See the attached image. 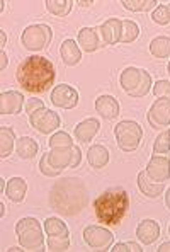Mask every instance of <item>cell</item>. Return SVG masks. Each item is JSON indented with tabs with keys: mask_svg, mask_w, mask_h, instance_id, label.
Returning a JSON list of instances; mask_svg holds the SVG:
<instances>
[{
	"mask_svg": "<svg viewBox=\"0 0 170 252\" xmlns=\"http://www.w3.org/2000/svg\"><path fill=\"white\" fill-rule=\"evenodd\" d=\"M158 252H170V242H165L158 247Z\"/></svg>",
	"mask_w": 170,
	"mask_h": 252,
	"instance_id": "obj_39",
	"label": "cell"
},
{
	"mask_svg": "<svg viewBox=\"0 0 170 252\" xmlns=\"http://www.w3.org/2000/svg\"><path fill=\"white\" fill-rule=\"evenodd\" d=\"M24 95L21 92L9 91L0 94V114H17L21 113Z\"/></svg>",
	"mask_w": 170,
	"mask_h": 252,
	"instance_id": "obj_15",
	"label": "cell"
},
{
	"mask_svg": "<svg viewBox=\"0 0 170 252\" xmlns=\"http://www.w3.org/2000/svg\"><path fill=\"white\" fill-rule=\"evenodd\" d=\"M79 44H80V48H82V50L87 51V53L97 50V48L101 46L97 29H94V28L80 29V31H79Z\"/></svg>",
	"mask_w": 170,
	"mask_h": 252,
	"instance_id": "obj_20",
	"label": "cell"
},
{
	"mask_svg": "<svg viewBox=\"0 0 170 252\" xmlns=\"http://www.w3.org/2000/svg\"><path fill=\"white\" fill-rule=\"evenodd\" d=\"M136 235L145 246H150L160 237V227L155 220H143L136 228Z\"/></svg>",
	"mask_w": 170,
	"mask_h": 252,
	"instance_id": "obj_17",
	"label": "cell"
},
{
	"mask_svg": "<svg viewBox=\"0 0 170 252\" xmlns=\"http://www.w3.org/2000/svg\"><path fill=\"white\" fill-rule=\"evenodd\" d=\"M148 121L153 128L170 126V97H162L151 104L148 111Z\"/></svg>",
	"mask_w": 170,
	"mask_h": 252,
	"instance_id": "obj_12",
	"label": "cell"
},
{
	"mask_svg": "<svg viewBox=\"0 0 170 252\" xmlns=\"http://www.w3.org/2000/svg\"><path fill=\"white\" fill-rule=\"evenodd\" d=\"M29 123L32 125V128H36L39 133H44V135H48V133L55 131V129L60 126V116H58L55 111L51 109H39L36 111V113H32L31 116H29Z\"/></svg>",
	"mask_w": 170,
	"mask_h": 252,
	"instance_id": "obj_10",
	"label": "cell"
},
{
	"mask_svg": "<svg viewBox=\"0 0 170 252\" xmlns=\"http://www.w3.org/2000/svg\"><path fill=\"white\" fill-rule=\"evenodd\" d=\"M169 73H170V63H169Z\"/></svg>",
	"mask_w": 170,
	"mask_h": 252,
	"instance_id": "obj_46",
	"label": "cell"
},
{
	"mask_svg": "<svg viewBox=\"0 0 170 252\" xmlns=\"http://www.w3.org/2000/svg\"><path fill=\"white\" fill-rule=\"evenodd\" d=\"M22 44L26 50L39 51L51 41V28L46 24H34L29 26L22 32Z\"/></svg>",
	"mask_w": 170,
	"mask_h": 252,
	"instance_id": "obj_9",
	"label": "cell"
},
{
	"mask_svg": "<svg viewBox=\"0 0 170 252\" xmlns=\"http://www.w3.org/2000/svg\"><path fill=\"white\" fill-rule=\"evenodd\" d=\"M26 191H28V184L22 177H12V179L7 183V189L5 194L10 201L14 203H21L26 196Z\"/></svg>",
	"mask_w": 170,
	"mask_h": 252,
	"instance_id": "obj_23",
	"label": "cell"
},
{
	"mask_svg": "<svg viewBox=\"0 0 170 252\" xmlns=\"http://www.w3.org/2000/svg\"><path fill=\"white\" fill-rule=\"evenodd\" d=\"M114 135H116L117 145L121 150L124 152H133L136 150L143 138V129L136 121H121L116 125L114 129Z\"/></svg>",
	"mask_w": 170,
	"mask_h": 252,
	"instance_id": "obj_6",
	"label": "cell"
},
{
	"mask_svg": "<svg viewBox=\"0 0 170 252\" xmlns=\"http://www.w3.org/2000/svg\"><path fill=\"white\" fill-rule=\"evenodd\" d=\"M165 205H167L169 210H170V189L167 191V194H165Z\"/></svg>",
	"mask_w": 170,
	"mask_h": 252,
	"instance_id": "obj_40",
	"label": "cell"
},
{
	"mask_svg": "<svg viewBox=\"0 0 170 252\" xmlns=\"http://www.w3.org/2000/svg\"><path fill=\"white\" fill-rule=\"evenodd\" d=\"M146 176L151 177L153 181H158V183H164L170 177V157L167 155H157L155 154L151 157V160L146 165Z\"/></svg>",
	"mask_w": 170,
	"mask_h": 252,
	"instance_id": "obj_14",
	"label": "cell"
},
{
	"mask_svg": "<svg viewBox=\"0 0 170 252\" xmlns=\"http://www.w3.org/2000/svg\"><path fill=\"white\" fill-rule=\"evenodd\" d=\"M95 111L101 114L104 120H113L119 114V104L113 95H101L95 101Z\"/></svg>",
	"mask_w": 170,
	"mask_h": 252,
	"instance_id": "obj_18",
	"label": "cell"
},
{
	"mask_svg": "<svg viewBox=\"0 0 170 252\" xmlns=\"http://www.w3.org/2000/svg\"><path fill=\"white\" fill-rule=\"evenodd\" d=\"M167 9H169V14H170V3H169V5H167Z\"/></svg>",
	"mask_w": 170,
	"mask_h": 252,
	"instance_id": "obj_45",
	"label": "cell"
},
{
	"mask_svg": "<svg viewBox=\"0 0 170 252\" xmlns=\"http://www.w3.org/2000/svg\"><path fill=\"white\" fill-rule=\"evenodd\" d=\"M73 2L72 0H65V2H58V0H48L46 2V9L48 12L55 14V16H66V14L72 10Z\"/></svg>",
	"mask_w": 170,
	"mask_h": 252,
	"instance_id": "obj_28",
	"label": "cell"
},
{
	"mask_svg": "<svg viewBox=\"0 0 170 252\" xmlns=\"http://www.w3.org/2000/svg\"><path fill=\"white\" fill-rule=\"evenodd\" d=\"M0 34H2V44H0V46L3 48V46H5V39H7V38H5V32H3V31L0 32Z\"/></svg>",
	"mask_w": 170,
	"mask_h": 252,
	"instance_id": "obj_41",
	"label": "cell"
},
{
	"mask_svg": "<svg viewBox=\"0 0 170 252\" xmlns=\"http://www.w3.org/2000/svg\"><path fill=\"white\" fill-rule=\"evenodd\" d=\"M151 19L157 22V24H162V26L169 24V22H170V14H169L167 5L157 7V9L153 10V16H151Z\"/></svg>",
	"mask_w": 170,
	"mask_h": 252,
	"instance_id": "obj_33",
	"label": "cell"
},
{
	"mask_svg": "<svg viewBox=\"0 0 170 252\" xmlns=\"http://www.w3.org/2000/svg\"><path fill=\"white\" fill-rule=\"evenodd\" d=\"M50 147L51 148H61V147H73V140L70 138L68 133L65 131H58L51 136L50 140Z\"/></svg>",
	"mask_w": 170,
	"mask_h": 252,
	"instance_id": "obj_32",
	"label": "cell"
},
{
	"mask_svg": "<svg viewBox=\"0 0 170 252\" xmlns=\"http://www.w3.org/2000/svg\"><path fill=\"white\" fill-rule=\"evenodd\" d=\"M3 213H5V206H3V203H0V215L3 217Z\"/></svg>",
	"mask_w": 170,
	"mask_h": 252,
	"instance_id": "obj_42",
	"label": "cell"
},
{
	"mask_svg": "<svg viewBox=\"0 0 170 252\" xmlns=\"http://www.w3.org/2000/svg\"><path fill=\"white\" fill-rule=\"evenodd\" d=\"M87 189L80 179L66 177L61 183L55 184L51 189L50 203L51 208L61 215H72L80 213L82 208L87 205Z\"/></svg>",
	"mask_w": 170,
	"mask_h": 252,
	"instance_id": "obj_2",
	"label": "cell"
},
{
	"mask_svg": "<svg viewBox=\"0 0 170 252\" xmlns=\"http://www.w3.org/2000/svg\"><path fill=\"white\" fill-rule=\"evenodd\" d=\"M16 233L21 246L29 251H44V237L41 225L36 218H22L16 225Z\"/></svg>",
	"mask_w": 170,
	"mask_h": 252,
	"instance_id": "obj_4",
	"label": "cell"
},
{
	"mask_svg": "<svg viewBox=\"0 0 170 252\" xmlns=\"http://www.w3.org/2000/svg\"><path fill=\"white\" fill-rule=\"evenodd\" d=\"M0 188H2L3 191H5V181H3V179H0Z\"/></svg>",
	"mask_w": 170,
	"mask_h": 252,
	"instance_id": "obj_43",
	"label": "cell"
},
{
	"mask_svg": "<svg viewBox=\"0 0 170 252\" xmlns=\"http://www.w3.org/2000/svg\"><path fill=\"white\" fill-rule=\"evenodd\" d=\"M82 7H87V5H90V3H94V2H79Z\"/></svg>",
	"mask_w": 170,
	"mask_h": 252,
	"instance_id": "obj_44",
	"label": "cell"
},
{
	"mask_svg": "<svg viewBox=\"0 0 170 252\" xmlns=\"http://www.w3.org/2000/svg\"><path fill=\"white\" fill-rule=\"evenodd\" d=\"M102 31V41L106 44H116L117 41H121V32H123V21L116 19H107L104 24L101 26Z\"/></svg>",
	"mask_w": 170,
	"mask_h": 252,
	"instance_id": "obj_16",
	"label": "cell"
},
{
	"mask_svg": "<svg viewBox=\"0 0 170 252\" xmlns=\"http://www.w3.org/2000/svg\"><path fill=\"white\" fill-rule=\"evenodd\" d=\"M0 58H2V63H0V68H5L7 66V55H5V51L2 50V53H0Z\"/></svg>",
	"mask_w": 170,
	"mask_h": 252,
	"instance_id": "obj_38",
	"label": "cell"
},
{
	"mask_svg": "<svg viewBox=\"0 0 170 252\" xmlns=\"http://www.w3.org/2000/svg\"><path fill=\"white\" fill-rule=\"evenodd\" d=\"M84 240L92 249L106 251L113 244V233L102 227H87L84 230Z\"/></svg>",
	"mask_w": 170,
	"mask_h": 252,
	"instance_id": "obj_13",
	"label": "cell"
},
{
	"mask_svg": "<svg viewBox=\"0 0 170 252\" xmlns=\"http://www.w3.org/2000/svg\"><path fill=\"white\" fill-rule=\"evenodd\" d=\"M153 94L157 97H170V82L169 80H158L153 85Z\"/></svg>",
	"mask_w": 170,
	"mask_h": 252,
	"instance_id": "obj_34",
	"label": "cell"
},
{
	"mask_svg": "<svg viewBox=\"0 0 170 252\" xmlns=\"http://www.w3.org/2000/svg\"><path fill=\"white\" fill-rule=\"evenodd\" d=\"M121 3L124 5V9L133 10V12H143V10L153 9L157 5L155 0H123Z\"/></svg>",
	"mask_w": 170,
	"mask_h": 252,
	"instance_id": "obj_30",
	"label": "cell"
},
{
	"mask_svg": "<svg viewBox=\"0 0 170 252\" xmlns=\"http://www.w3.org/2000/svg\"><path fill=\"white\" fill-rule=\"evenodd\" d=\"M14 140H16V136H14V131L10 128H0V157L5 158L10 155V152H12V147H14Z\"/></svg>",
	"mask_w": 170,
	"mask_h": 252,
	"instance_id": "obj_27",
	"label": "cell"
},
{
	"mask_svg": "<svg viewBox=\"0 0 170 252\" xmlns=\"http://www.w3.org/2000/svg\"><path fill=\"white\" fill-rule=\"evenodd\" d=\"M60 53H61V60L65 62V65L68 66H73L80 62L82 58V53H80V48L77 46V43L73 39H65L61 43V48H60Z\"/></svg>",
	"mask_w": 170,
	"mask_h": 252,
	"instance_id": "obj_22",
	"label": "cell"
},
{
	"mask_svg": "<svg viewBox=\"0 0 170 252\" xmlns=\"http://www.w3.org/2000/svg\"><path fill=\"white\" fill-rule=\"evenodd\" d=\"M150 51L157 58H169L170 57V38L158 36L150 43Z\"/></svg>",
	"mask_w": 170,
	"mask_h": 252,
	"instance_id": "obj_26",
	"label": "cell"
},
{
	"mask_svg": "<svg viewBox=\"0 0 170 252\" xmlns=\"http://www.w3.org/2000/svg\"><path fill=\"white\" fill-rule=\"evenodd\" d=\"M44 230L48 233V249L50 251H66L70 246L68 227L58 218H46Z\"/></svg>",
	"mask_w": 170,
	"mask_h": 252,
	"instance_id": "obj_7",
	"label": "cell"
},
{
	"mask_svg": "<svg viewBox=\"0 0 170 252\" xmlns=\"http://www.w3.org/2000/svg\"><path fill=\"white\" fill-rule=\"evenodd\" d=\"M51 102L57 107H63V109H72L79 104V92L68 84H60L53 89L51 92Z\"/></svg>",
	"mask_w": 170,
	"mask_h": 252,
	"instance_id": "obj_11",
	"label": "cell"
},
{
	"mask_svg": "<svg viewBox=\"0 0 170 252\" xmlns=\"http://www.w3.org/2000/svg\"><path fill=\"white\" fill-rule=\"evenodd\" d=\"M138 186L142 189V192L148 198H158L164 192V183H151L146 176V172L138 174Z\"/></svg>",
	"mask_w": 170,
	"mask_h": 252,
	"instance_id": "obj_24",
	"label": "cell"
},
{
	"mask_svg": "<svg viewBox=\"0 0 170 252\" xmlns=\"http://www.w3.org/2000/svg\"><path fill=\"white\" fill-rule=\"evenodd\" d=\"M51 167L57 170H63L65 167H77L82 160V152L79 147H61V148H51L48 154Z\"/></svg>",
	"mask_w": 170,
	"mask_h": 252,
	"instance_id": "obj_8",
	"label": "cell"
},
{
	"mask_svg": "<svg viewBox=\"0 0 170 252\" xmlns=\"http://www.w3.org/2000/svg\"><path fill=\"white\" fill-rule=\"evenodd\" d=\"M129 210V194L123 188H109L94 201L95 217L101 223L116 227Z\"/></svg>",
	"mask_w": 170,
	"mask_h": 252,
	"instance_id": "obj_3",
	"label": "cell"
},
{
	"mask_svg": "<svg viewBox=\"0 0 170 252\" xmlns=\"http://www.w3.org/2000/svg\"><path fill=\"white\" fill-rule=\"evenodd\" d=\"M17 155L24 160H29V158H34V155L38 154L39 145L36 140L29 138V136H22V138L17 140Z\"/></svg>",
	"mask_w": 170,
	"mask_h": 252,
	"instance_id": "obj_25",
	"label": "cell"
},
{
	"mask_svg": "<svg viewBox=\"0 0 170 252\" xmlns=\"http://www.w3.org/2000/svg\"><path fill=\"white\" fill-rule=\"evenodd\" d=\"M97 131H99V121L94 120V118H88V120H85V121H82V123L77 125L75 138L82 143H87L94 138Z\"/></svg>",
	"mask_w": 170,
	"mask_h": 252,
	"instance_id": "obj_19",
	"label": "cell"
},
{
	"mask_svg": "<svg viewBox=\"0 0 170 252\" xmlns=\"http://www.w3.org/2000/svg\"><path fill=\"white\" fill-rule=\"evenodd\" d=\"M169 233H170V227H169Z\"/></svg>",
	"mask_w": 170,
	"mask_h": 252,
	"instance_id": "obj_47",
	"label": "cell"
},
{
	"mask_svg": "<svg viewBox=\"0 0 170 252\" xmlns=\"http://www.w3.org/2000/svg\"><path fill=\"white\" fill-rule=\"evenodd\" d=\"M121 87L128 92L133 97H143L148 94L150 85H151V77L146 70H140L135 66H128L123 73H121Z\"/></svg>",
	"mask_w": 170,
	"mask_h": 252,
	"instance_id": "obj_5",
	"label": "cell"
},
{
	"mask_svg": "<svg viewBox=\"0 0 170 252\" xmlns=\"http://www.w3.org/2000/svg\"><path fill=\"white\" fill-rule=\"evenodd\" d=\"M43 107H44V104H43L41 99H29L28 104H26V111H28L29 114H32V113H36V111L43 109Z\"/></svg>",
	"mask_w": 170,
	"mask_h": 252,
	"instance_id": "obj_37",
	"label": "cell"
},
{
	"mask_svg": "<svg viewBox=\"0 0 170 252\" xmlns=\"http://www.w3.org/2000/svg\"><path fill=\"white\" fill-rule=\"evenodd\" d=\"M113 252H121V251H135V252H140V251H143L142 247L138 246V244H135V242H119V244H116V246L111 249Z\"/></svg>",
	"mask_w": 170,
	"mask_h": 252,
	"instance_id": "obj_36",
	"label": "cell"
},
{
	"mask_svg": "<svg viewBox=\"0 0 170 252\" xmlns=\"http://www.w3.org/2000/svg\"><path fill=\"white\" fill-rule=\"evenodd\" d=\"M155 154H164V155H170V131H164L157 140H155L153 145Z\"/></svg>",
	"mask_w": 170,
	"mask_h": 252,
	"instance_id": "obj_31",
	"label": "cell"
},
{
	"mask_svg": "<svg viewBox=\"0 0 170 252\" xmlns=\"http://www.w3.org/2000/svg\"><path fill=\"white\" fill-rule=\"evenodd\" d=\"M39 169H41V172L48 177H53V176H58V174H60V170L51 167L50 160H48V154H44L41 157V160H39Z\"/></svg>",
	"mask_w": 170,
	"mask_h": 252,
	"instance_id": "obj_35",
	"label": "cell"
},
{
	"mask_svg": "<svg viewBox=\"0 0 170 252\" xmlns=\"http://www.w3.org/2000/svg\"><path fill=\"white\" fill-rule=\"evenodd\" d=\"M140 28L135 21H123V32H121V41L131 43L138 38Z\"/></svg>",
	"mask_w": 170,
	"mask_h": 252,
	"instance_id": "obj_29",
	"label": "cell"
},
{
	"mask_svg": "<svg viewBox=\"0 0 170 252\" xmlns=\"http://www.w3.org/2000/svg\"><path fill=\"white\" fill-rule=\"evenodd\" d=\"M87 160L94 169H102L109 162V150L104 145H92L87 152Z\"/></svg>",
	"mask_w": 170,
	"mask_h": 252,
	"instance_id": "obj_21",
	"label": "cell"
},
{
	"mask_svg": "<svg viewBox=\"0 0 170 252\" xmlns=\"http://www.w3.org/2000/svg\"><path fill=\"white\" fill-rule=\"evenodd\" d=\"M16 77L24 91L31 94H41L53 85L57 72L48 58L32 55L19 63Z\"/></svg>",
	"mask_w": 170,
	"mask_h": 252,
	"instance_id": "obj_1",
	"label": "cell"
}]
</instances>
